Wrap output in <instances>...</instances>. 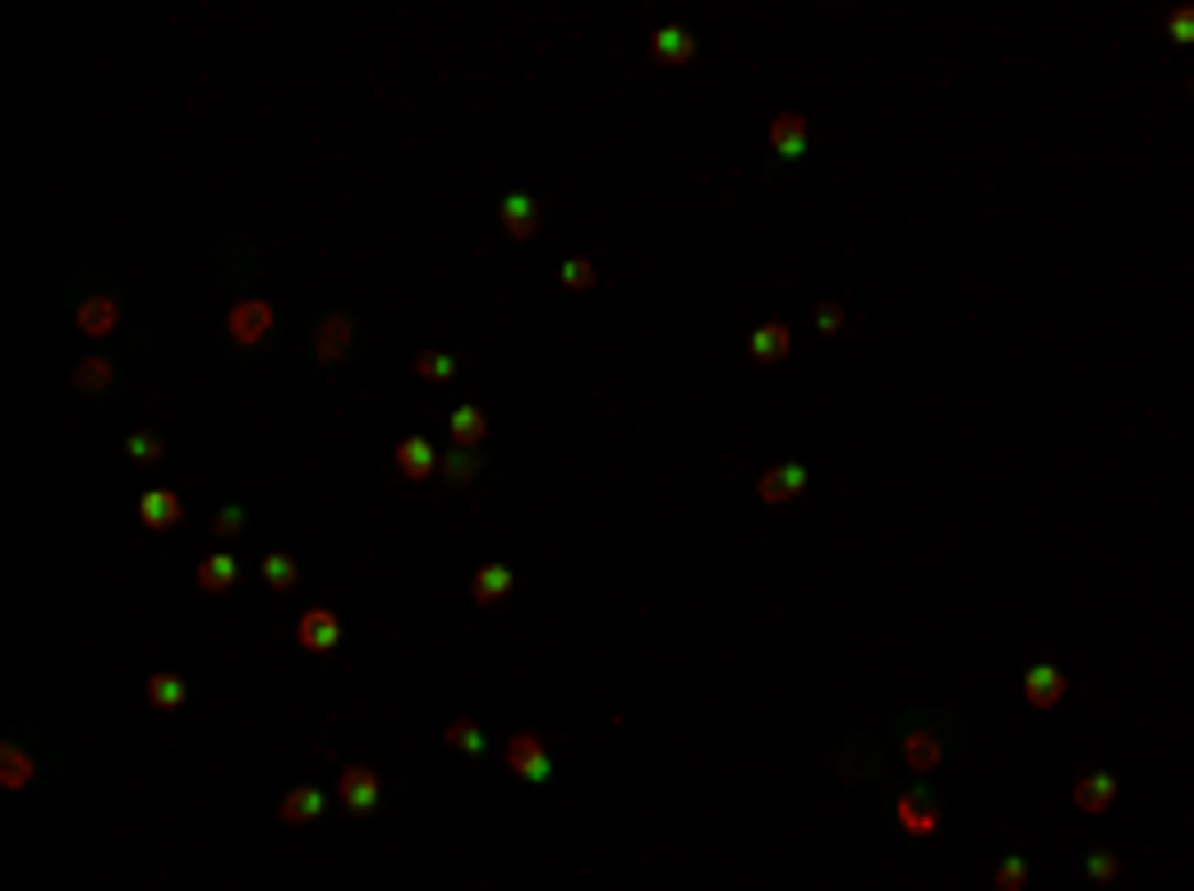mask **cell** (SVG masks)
<instances>
[{
    "label": "cell",
    "mask_w": 1194,
    "mask_h": 891,
    "mask_svg": "<svg viewBox=\"0 0 1194 891\" xmlns=\"http://www.w3.org/2000/svg\"><path fill=\"white\" fill-rule=\"evenodd\" d=\"M1171 41H1194V9H1171Z\"/></svg>",
    "instance_id": "e575fe53"
},
{
    "label": "cell",
    "mask_w": 1194,
    "mask_h": 891,
    "mask_svg": "<svg viewBox=\"0 0 1194 891\" xmlns=\"http://www.w3.org/2000/svg\"><path fill=\"white\" fill-rule=\"evenodd\" d=\"M478 462H486V454H470V446H454V454H447V470H438V477H447V486H470V477H478Z\"/></svg>",
    "instance_id": "f546056e"
},
{
    "label": "cell",
    "mask_w": 1194,
    "mask_h": 891,
    "mask_svg": "<svg viewBox=\"0 0 1194 891\" xmlns=\"http://www.w3.org/2000/svg\"><path fill=\"white\" fill-rule=\"evenodd\" d=\"M558 279L582 295V287H598V263H590V255H566V263H558Z\"/></svg>",
    "instance_id": "4dcf8cb0"
},
{
    "label": "cell",
    "mask_w": 1194,
    "mask_h": 891,
    "mask_svg": "<svg viewBox=\"0 0 1194 891\" xmlns=\"http://www.w3.org/2000/svg\"><path fill=\"white\" fill-rule=\"evenodd\" d=\"M295 645H303V653H335V645H343V613H335V605H303Z\"/></svg>",
    "instance_id": "8992f818"
},
{
    "label": "cell",
    "mask_w": 1194,
    "mask_h": 891,
    "mask_svg": "<svg viewBox=\"0 0 1194 891\" xmlns=\"http://www.w3.org/2000/svg\"><path fill=\"white\" fill-rule=\"evenodd\" d=\"M1019 693H1028V708H1060V693H1067V669H1051V661H1036V669H1028V684H1019Z\"/></svg>",
    "instance_id": "2e32d148"
},
{
    "label": "cell",
    "mask_w": 1194,
    "mask_h": 891,
    "mask_svg": "<svg viewBox=\"0 0 1194 891\" xmlns=\"http://www.w3.org/2000/svg\"><path fill=\"white\" fill-rule=\"evenodd\" d=\"M654 56H661V64H693L701 41H693V32H677V24H661V32H654Z\"/></svg>",
    "instance_id": "cb8c5ba5"
},
{
    "label": "cell",
    "mask_w": 1194,
    "mask_h": 891,
    "mask_svg": "<svg viewBox=\"0 0 1194 891\" xmlns=\"http://www.w3.org/2000/svg\"><path fill=\"white\" fill-rule=\"evenodd\" d=\"M534 231H541V208H534L526 191H510L502 199V239H534Z\"/></svg>",
    "instance_id": "d6986e66"
},
{
    "label": "cell",
    "mask_w": 1194,
    "mask_h": 891,
    "mask_svg": "<svg viewBox=\"0 0 1194 891\" xmlns=\"http://www.w3.org/2000/svg\"><path fill=\"white\" fill-rule=\"evenodd\" d=\"M160 454H167V438H160V430H128V462H135V470H152Z\"/></svg>",
    "instance_id": "4316f807"
},
{
    "label": "cell",
    "mask_w": 1194,
    "mask_h": 891,
    "mask_svg": "<svg viewBox=\"0 0 1194 891\" xmlns=\"http://www.w3.org/2000/svg\"><path fill=\"white\" fill-rule=\"evenodd\" d=\"M812 334H844V302H821V311H812Z\"/></svg>",
    "instance_id": "836d02e7"
},
{
    "label": "cell",
    "mask_w": 1194,
    "mask_h": 891,
    "mask_svg": "<svg viewBox=\"0 0 1194 891\" xmlns=\"http://www.w3.org/2000/svg\"><path fill=\"white\" fill-rule=\"evenodd\" d=\"M789 351H797V327L789 319H765L757 334H748V359H757V366H780Z\"/></svg>",
    "instance_id": "8fae6325"
},
{
    "label": "cell",
    "mask_w": 1194,
    "mask_h": 891,
    "mask_svg": "<svg viewBox=\"0 0 1194 891\" xmlns=\"http://www.w3.org/2000/svg\"><path fill=\"white\" fill-rule=\"evenodd\" d=\"M510 590H518V573H510V565H478L470 573V605H510Z\"/></svg>",
    "instance_id": "9a60e30c"
},
{
    "label": "cell",
    "mask_w": 1194,
    "mask_h": 891,
    "mask_svg": "<svg viewBox=\"0 0 1194 891\" xmlns=\"http://www.w3.org/2000/svg\"><path fill=\"white\" fill-rule=\"evenodd\" d=\"M494 757H502V772H510V780H526V788H541V780L558 772V765H550V748H541V733H510V740L494 748Z\"/></svg>",
    "instance_id": "6da1fadb"
},
{
    "label": "cell",
    "mask_w": 1194,
    "mask_h": 891,
    "mask_svg": "<svg viewBox=\"0 0 1194 891\" xmlns=\"http://www.w3.org/2000/svg\"><path fill=\"white\" fill-rule=\"evenodd\" d=\"M447 438H454V446H470V454H486V406H454Z\"/></svg>",
    "instance_id": "ffe728a7"
},
{
    "label": "cell",
    "mask_w": 1194,
    "mask_h": 891,
    "mask_svg": "<svg viewBox=\"0 0 1194 891\" xmlns=\"http://www.w3.org/2000/svg\"><path fill=\"white\" fill-rule=\"evenodd\" d=\"M391 470H398V486H430V477L447 470V446H430V438H398Z\"/></svg>",
    "instance_id": "3957f363"
},
{
    "label": "cell",
    "mask_w": 1194,
    "mask_h": 891,
    "mask_svg": "<svg viewBox=\"0 0 1194 891\" xmlns=\"http://www.w3.org/2000/svg\"><path fill=\"white\" fill-rule=\"evenodd\" d=\"M144 708H152V716H184V708H191V684H184L176 669H152V676H144Z\"/></svg>",
    "instance_id": "9c48e42d"
},
{
    "label": "cell",
    "mask_w": 1194,
    "mask_h": 891,
    "mask_svg": "<svg viewBox=\"0 0 1194 891\" xmlns=\"http://www.w3.org/2000/svg\"><path fill=\"white\" fill-rule=\"evenodd\" d=\"M327 804H335L327 788L303 780V788H287V796H280V820H287V828H311V820H327Z\"/></svg>",
    "instance_id": "7c38bea8"
},
{
    "label": "cell",
    "mask_w": 1194,
    "mask_h": 891,
    "mask_svg": "<svg viewBox=\"0 0 1194 891\" xmlns=\"http://www.w3.org/2000/svg\"><path fill=\"white\" fill-rule=\"evenodd\" d=\"M1083 876H1091V883H1122V860H1115V851H1091Z\"/></svg>",
    "instance_id": "1f68e13d"
},
{
    "label": "cell",
    "mask_w": 1194,
    "mask_h": 891,
    "mask_svg": "<svg viewBox=\"0 0 1194 891\" xmlns=\"http://www.w3.org/2000/svg\"><path fill=\"white\" fill-rule=\"evenodd\" d=\"M351 342H359V319H351V311H327L319 334H311V351H319V359H343Z\"/></svg>",
    "instance_id": "5bb4252c"
},
{
    "label": "cell",
    "mask_w": 1194,
    "mask_h": 891,
    "mask_svg": "<svg viewBox=\"0 0 1194 891\" xmlns=\"http://www.w3.org/2000/svg\"><path fill=\"white\" fill-rule=\"evenodd\" d=\"M239 534H248V509H239V502H223V509H216V550H231Z\"/></svg>",
    "instance_id": "83f0119b"
},
{
    "label": "cell",
    "mask_w": 1194,
    "mask_h": 891,
    "mask_svg": "<svg viewBox=\"0 0 1194 891\" xmlns=\"http://www.w3.org/2000/svg\"><path fill=\"white\" fill-rule=\"evenodd\" d=\"M1075 812H1115V772H1083L1075 780Z\"/></svg>",
    "instance_id": "44dd1931"
},
{
    "label": "cell",
    "mask_w": 1194,
    "mask_h": 891,
    "mask_svg": "<svg viewBox=\"0 0 1194 891\" xmlns=\"http://www.w3.org/2000/svg\"><path fill=\"white\" fill-rule=\"evenodd\" d=\"M335 804L343 812H374L383 804V772L374 765H335Z\"/></svg>",
    "instance_id": "277c9868"
},
{
    "label": "cell",
    "mask_w": 1194,
    "mask_h": 891,
    "mask_svg": "<svg viewBox=\"0 0 1194 891\" xmlns=\"http://www.w3.org/2000/svg\"><path fill=\"white\" fill-rule=\"evenodd\" d=\"M940 757H947V733L940 725H908L900 733V765L908 772H940Z\"/></svg>",
    "instance_id": "ba28073f"
},
{
    "label": "cell",
    "mask_w": 1194,
    "mask_h": 891,
    "mask_svg": "<svg viewBox=\"0 0 1194 891\" xmlns=\"http://www.w3.org/2000/svg\"><path fill=\"white\" fill-rule=\"evenodd\" d=\"M415 374L423 383H454V351H415Z\"/></svg>",
    "instance_id": "f1b7e54d"
},
{
    "label": "cell",
    "mask_w": 1194,
    "mask_h": 891,
    "mask_svg": "<svg viewBox=\"0 0 1194 891\" xmlns=\"http://www.w3.org/2000/svg\"><path fill=\"white\" fill-rule=\"evenodd\" d=\"M271 327H280V311H271V295H239L231 311H223V334L239 342V351H255V342H271Z\"/></svg>",
    "instance_id": "7a4b0ae2"
},
{
    "label": "cell",
    "mask_w": 1194,
    "mask_h": 891,
    "mask_svg": "<svg viewBox=\"0 0 1194 891\" xmlns=\"http://www.w3.org/2000/svg\"><path fill=\"white\" fill-rule=\"evenodd\" d=\"M73 327H80L88 342H112V334H120V295H105V287H88V295L73 302Z\"/></svg>",
    "instance_id": "5b68a950"
},
{
    "label": "cell",
    "mask_w": 1194,
    "mask_h": 891,
    "mask_svg": "<svg viewBox=\"0 0 1194 891\" xmlns=\"http://www.w3.org/2000/svg\"><path fill=\"white\" fill-rule=\"evenodd\" d=\"M900 836H940V812H932V796H900Z\"/></svg>",
    "instance_id": "603a6c76"
},
{
    "label": "cell",
    "mask_w": 1194,
    "mask_h": 891,
    "mask_svg": "<svg viewBox=\"0 0 1194 891\" xmlns=\"http://www.w3.org/2000/svg\"><path fill=\"white\" fill-rule=\"evenodd\" d=\"M797 494H804V470H797V462H780V470L757 477V502H773V509H780V502H797Z\"/></svg>",
    "instance_id": "ac0fdd59"
},
{
    "label": "cell",
    "mask_w": 1194,
    "mask_h": 891,
    "mask_svg": "<svg viewBox=\"0 0 1194 891\" xmlns=\"http://www.w3.org/2000/svg\"><path fill=\"white\" fill-rule=\"evenodd\" d=\"M996 891H1028V860H1019V851H1011V860H996Z\"/></svg>",
    "instance_id": "d6a6232c"
},
{
    "label": "cell",
    "mask_w": 1194,
    "mask_h": 891,
    "mask_svg": "<svg viewBox=\"0 0 1194 891\" xmlns=\"http://www.w3.org/2000/svg\"><path fill=\"white\" fill-rule=\"evenodd\" d=\"M191 590H199V597H231V590H239V558H231V550H208V558L191 565Z\"/></svg>",
    "instance_id": "30bf717a"
},
{
    "label": "cell",
    "mask_w": 1194,
    "mask_h": 891,
    "mask_svg": "<svg viewBox=\"0 0 1194 891\" xmlns=\"http://www.w3.org/2000/svg\"><path fill=\"white\" fill-rule=\"evenodd\" d=\"M773 152L780 160H804L812 152V120L804 112H773Z\"/></svg>",
    "instance_id": "4fadbf2b"
},
{
    "label": "cell",
    "mask_w": 1194,
    "mask_h": 891,
    "mask_svg": "<svg viewBox=\"0 0 1194 891\" xmlns=\"http://www.w3.org/2000/svg\"><path fill=\"white\" fill-rule=\"evenodd\" d=\"M32 772H41V765H32V748H24V740L0 748V780H9V788H32Z\"/></svg>",
    "instance_id": "d4e9b609"
},
{
    "label": "cell",
    "mask_w": 1194,
    "mask_h": 891,
    "mask_svg": "<svg viewBox=\"0 0 1194 891\" xmlns=\"http://www.w3.org/2000/svg\"><path fill=\"white\" fill-rule=\"evenodd\" d=\"M255 581H263V590H295L303 573H295V558H287V550H271V558L255 565Z\"/></svg>",
    "instance_id": "484cf974"
},
{
    "label": "cell",
    "mask_w": 1194,
    "mask_h": 891,
    "mask_svg": "<svg viewBox=\"0 0 1194 891\" xmlns=\"http://www.w3.org/2000/svg\"><path fill=\"white\" fill-rule=\"evenodd\" d=\"M447 748H454V757H494V740L478 733L470 716H447Z\"/></svg>",
    "instance_id": "7402d4cb"
},
{
    "label": "cell",
    "mask_w": 1194,
    "mask_h": 891,
    "mask_svg": "<svg viewBox=\"0 0 1194 891\" xmlns=\"http://www.w3.org/2000/svg\"><path fill=\"white\" fill-rule=\"evenodd\" d=\"M135 526H144V534H184V494L176 486H152L144 502H135Z\"/></svg>",
    "instance_id": "52a82bcc"
},
{
    "label": "cell",
    "mask_w": 1194,
    "mask_h": 891,
    "mask_svg": "<svg viewBox=\"0 0 1194 891\" xmlns=\"http://www.w3.org/2000/svg\"><path fill=\"white\" fill-rule=\"evenodd\" d=\"M112 383H120V374H112V359H105V351H88V359L73 366V391H80V398H105Z\"/></svg>",
    "instance_id": "e0dca14e"
}]
</instances>
